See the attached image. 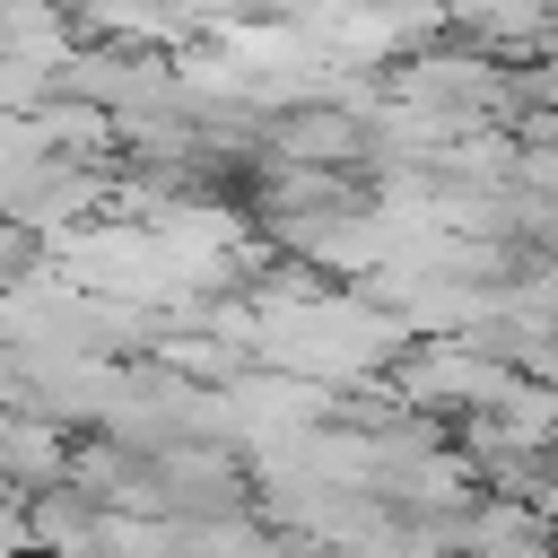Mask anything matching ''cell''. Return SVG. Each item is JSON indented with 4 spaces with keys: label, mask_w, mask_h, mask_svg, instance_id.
I'll return each instance as SVG.
<instances>
[{
    "label": "cell",
    "mask_w": 558,
    "mask_h": 558,
    "mask_svg": "<svg viewBox=\"0 0 558 558\" xmlns=\"http://www.w3.org/2000/svg\"><path fill=\"white\" fill-rule=\"evenodd\" d=\"M523 113H541V122H558V52H549L541 70H523Z\"/></svg>",
    "instance_id": "1"
},
{
    "label": "cell",
    "mask_w": 558,
    "mask_h": 558,
    "mask_svg": "<svg viewBox=\"0 0 558 558\" xmlns=\"http://www.w3.org/2000/svg\"><path fill=\"white\" fill-rule=\"evenodd\" d=\"M532 375H541V384H549V392H558V349H549V357H541V366H532Z\"/></svg>",
    "instance_id": "2"
}]
</instances>
